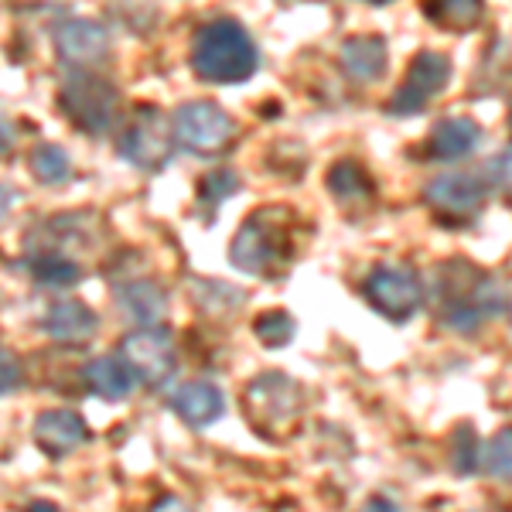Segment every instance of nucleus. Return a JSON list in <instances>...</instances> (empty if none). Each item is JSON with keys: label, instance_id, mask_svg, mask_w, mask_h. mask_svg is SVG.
I'll return each instance as SVG.
<instances>
[{"label": "nucleus", "instance_id": "bb28decb", "mask_svg": "<svg viewBox=\"0 0 512 512\" xmlns=\"http://www.w3.org/2000/svg\"><path fill=\"white\" fill-rule=\"evenodd\" d=\"M482 458H485V472L499 482H509V472H512V431L502 427L499 434L489 441V448H482Z\"/></svg>", "mask_w": 512, "mask_h": 512}, {"label": "nucleus", "instance_id": "4468645a", "mask_svg": "<svg viewBox=\"0 0 512 512\" xmlns=\"http://www.w3.org/2000/svg\"><path fill=\"white\" fill-rule=\"evenodd\" d=\"M338 62L342 72L359 86H373L386 76V65H390V48L379 35H355L338 48Z\"/></svg>", "mask_w": 512, "mask_h": 512}, {"label": "nucleus", "instance_id": "2f4dec72", "mask_svg": "<svg viewBox=\"0 0 512 512\" xmlns=\"http://www.w3.org/2000/svg\"><path fill=\"white\" fill-rule=\"evenodd\" d=\"M14 205H18V192H14V188H7V185H0V219H4Z\"/></svg>", "mask_w": 512, "mask_h": 512}, {"label": "nucleus", "instance_id": "c756f323", "mask_svg": "<svg viewBox=\"0 0 512 512\" xmlns=\"http://www.w3.org/2000/svg\"><path fill=\"white\" fill-rule=\"evenodd\" d=\"M151 512H195V509L185 499H178V495H164V499L154 502Z\"/></svg>", "mask_w": 512, "mask_h": 512}, {"label": "nucleus", "instance_id": "f8f14e48", "mask_svg": "<svg viewBox=\"0 0 512 512\" xmlns=\"http://www.w3.org/2000/svg\"><path fill=\"white\" fill-rule=\"evenodd\" d=\"M31 437H35V444L48 458H65V454H72L82 444L93 441V431H89V424L76 410L55 407V410H41L35 417Z\"/></svg>", "mask_w": 512, "mask_h": 512}, {"label": "nucleus", "instance_id": "0eeeda50", "mask_svg": "<svg viewBox=\"0 0 512 512\" xmlns=\"http://www.w3.org/2000/svg\"><path fill=\"white\" fill-rule=\"evenodd\" d=\"M362 294L373 304L383 318L390 321H410L424 304V284L410 267H390V263H379L362 280Z\"/></svg>", "mask_w": 512, "mask_h": 512}, {"label": "nucleus", "instance_id": "f257e3e1", "mask_svg": "<svg viewBox=\"0 0 512 512\" xmlns=\"http://www.w3.org/2000/svg\"><path fill=\"white\" fill-rule=\"evenodd\" d=\"M192 69L198 79L212 82V86L246 82L260 69V48L239 21L216 18L195 31Z\"/></svg>", "mask_w": 512, "mask_h": 512}, {"label": "nucleus", "instance_id": "b1692460", "mask_svg": "<svg viewBox=\"0 0 512 512\" xmlns=\"http://www.w3.org/2000/svg\"><path fill=\"white\" fill-rule=\"evenodd\" d=\"M253 332L260 338L263 349H284L297 335V321L287 315V311H263V315L253 321Z\"/></svg>", "mask_w": 512, "mask_h": 512}, {"label": "nucleus", "instance_id": "423d86ee", "mask_svg": "<svg viewBox=\"0 0 512 512\" xmlns=\"http://www.w3.org/2000/svg\"><path fill=\"white\" fill-rule=\"evenodd\" d=\"M120 362L127 366V373L134 383L144 390H164L171 383V376L178 373V349L168 328L161 325H144L134 328L120 342Z\"/></svg>", "mask_w": 512, "mask_h": 512}, {"label": "nucleus", "instance_id": "2eb2a0df", "mask_svg": "<svg viewBox=\"0 0 512 512\" xmlns=\"http://www.w3.org/2000/svg\"><path fill=\"white\" fill-rule=\"evenodd\" d=\"M171 410H175L188 427H212L222 414H226V396H222L216 383L192 379V383H185L175 390V396H171Z\"/></svg>", "mask_w": 512, "mask_h": 512}, {"label": "nucleus", "instance_id": "39448f33", "mask_svg": "<svg viewBox=\"0 0 512 512\" xmlns=\"http://www.w3.org/2000/svg\"><path fill=\"white\" fill-rule=\"evenodd\" d=\"M171 134L188 154L216 158V154L233 147V140L239 137V123L233 120V113H226L212 99H192V103H181L175 110Z\"/></svg>", "mask_w": 512, "mask_h": 512}, {"label": "nucleus", "instance_id": "7c9ffc66", "mask_svg": "<svg viewBox=\"0 0 512 512\" xmlns=\"http://www.w3.org/2000/svg\"><path fill=\"white\" fill-rule=\"evenodd\" d=\"M362 512H403L400 502H393L390 495H373V499L362 506Z\"/></svg>", "mask_w": 512, "mask_h": 512}, {"label": "nucleus", "instance_id": "ddd939ff", "mask_svg": "<svg viewBox=\"0 0 512 512\" xmlns=\"http://www.w3.org/2000/svg\"><path fill=\"white\" fill-rule=\"evenodd\" d=\"M41 328H45V335L52 338L55 345H62V349H86L99 335V315L86 301L69 297V301H55L52 308L45 311Z\"/></svg>", "mask_w": 512, "mask_h": 512}, {"label": "nucleus", "instance_id": "72a5a7b5", "mask_svg": "<svg viewBox=\"0 0 512 512\" xmlns=\"http://www.w3.org/2000/svg\"><path fill=\"white\" fill-rule=\"evenodd\" d=\"M366 4H393V0H366Z\"/></svg>", "mask_w": 512, "mask_h": 512}, {"label": "nucleus", "instance_id": "9b49d317", "mask_svg": "<svg viewBox=\"0 0 512 512\" xmlns=\"http://www.w3.org/2000/svg\"><path fill=\"white\" fill-rule=\"evenodd\" d=\"M55 52L69 65V72H89L110 55V31L99 21L72 18L55 28Z\"/></svg>", "mask_w": 512, "mask_h": 512}, {"label": "nucleus", "instance_id": "c85d7f7f", "mask_svg": "<svg viewBox=\"0 0 512 512\" xmlns=\"http://www.w3.org/2000/svg\"><path fill=\"white\" fill-rule=\"evenodd\" d=\"M509 161H512L509 147H502V151L489 161V181L499 188L502 198H509Z\"/></svg>", "mask_w": 512, "mask_h": 512}, {"label": "nucleus", "instance_id": "20e7f679", "mask_svg": "<svg viewBox=\"0 0 512 512\" xmlns=\"http://www.w3.org/2000/svg\"><path fill=\"white\" fill-rule=\"evenodd\" d=\"M59 106L72 127L89 137H103L120 120V89L93 72H69L59 89Z\"/></svg>", "mask_w": 512, "mask_h": 512}, {"label": "nucleus", "instance_id": "4be33fe9", "mask_svg": "<svg viewBox=\"0 0 512 512\" xmlns=\"http://www.w3.org/2000/svg\"><path fill=\"white\" fill-rule=\"evenodd\" d=\"M31 175H35L41 185H65V181L72 178V161L69 154L62 151V147L55 144H41L31 151Z\"/></svg>", "mask_w": 512, "mask_h": 512}, {"label": "nucleus", "instance_id": "1a4fd4ad", "mask_svg": "<svg viewBox=\"0 0 512 512\" xmlns=\"http://www.w3.org/2000/svg\"><path fill=\"white\" fill-rule=\"evenodd\" d=\"M120 158L140 171H161L171 161V120L154 106L140 110L120 137Z\"/></svg>", "mask_w": 512, "mask_h": 512}, {"label": "nucleus", "instance_id": "f3484780", "mask_svg": "<svg viewBox=\"0 0 512 512\" xmlns=\"http://www.w3.org/2000/svg\"><path fill=\"white\" fill-rule=\"evenodd\" d=\"M117 304L123 308V315L130 321L144 325H158L168 311V291L158 284V280H127V284L117 287Z\"/></svg>", "mask_w": 512, "mask_h": 512}, {"label": "nucleus", "instance_id": "5701e85b", "mask_svg": "<svg viewBox=\"0 0 512 512\" xmlns=\"http://www.w3.org/2000/svg\"><path fill=\"white\" fill-rule=\"evenodd\" d=\"M468 301L475 304V311L482 318H506L509 311V284L502 277H482L478 284H472Z\"/></svg>", "mask_w": 512, "mask_h": 512}, {"label": "nucleus", "instance_id": "9d476101", "mask_svg": "<svg viewBox=\"0 0 512 512\" xmlns=\"http://www.w3.org/2000/svg\"><path fill=\"white\" fill-rule=\"evenodd\" d=\"M485 195H489V185L485 178L468 175V171H451V175H437L431 185H427V205L437 212L441 219L451 222H465L475 219L485 205Z\"/></svg>", "mask_w": 512, "mask_h": 512}, {"label": "nucleus", "instance_id": "f03ea898", "mask_svg": "<svg viewBox=\"0 0 512 512\" xmlns=\"http://www.w3.org/2000/svg\"><path fill=\"white\" fill-rule=\"evenodd\" d=\"M287 212L260 209L239 226V233L229 246V260L236 270L250 277H274L287 260H291V229H287Z\"/></svg>", "mask_w": 512, "mask_h": 512}, {"label": "nucleus", "instance_id": "6e6552de", "mask_svg": "<svg viewBox=\"0 0 512 512\" xmlns=\"http://www.w3.org/2000/svg\"><path fill=\"white\" fill-rule=\"evenodd\" d=\"M451 59L441 52H417L414 62L407 69V79L400 82V89L390 96L386 110L396 113V117H410V113L427 110V103L444 93L451 86Z\"/></svg>", "mask_w": 512, "mask_h": 512}, {"label": "nucleus", "instance_id": "6ab92c4d", "mask_svg": "<svg viewBox=\"0 0 512 512\" xmlns=\"http://www.w3.org/2000/svg\"><path fill=\"white\" fill-rule=\"evenodd\" d=\"M28 274L35 284L48 287V291H69V287H76L82 280V267L59 250H45L28 260Z\"/></svg>", "mask_w": 512, "mask_h": 512}, {"label": "nucleus", "instance_id": "412c9836", "mask_svg": "<svg viewBox=\"0 0 512 512\" xmlns=\"http://www.w3.org/2000/svg\"><path fill=\"white\" fill-rule=\"evenodd\" d=\"M424 11L444 31H472L485 18L482 0H427Z\"/></svg>", "mask_w": 512, "mask_h": 512}, {"label": "nucleus", "instance_id": "7ed1b4c3", "mask_svg": "<svg viewBox=\"0 0 512 512\" xmlns=\"http://www.w3.org/2000/svg\"><path fill=\"white\" fill-rule=\"evenodd\" d=\"M304 390L287 373H263L246 386V417L270 441H284L301 427Z\"/></svg>", "mask_w": 512, "mask_h": 512}, {"label": "nucleus", "instance_id": "aec40b11", "mask_svg": "<svg viewBox=\"0 0 512 512\" xmlns=\"http://www.w3.org/2000/svg\"><path fill=\"white\" fill-rule=\"evenodd\" d=\"M328 192H332L338 202L352 205V202H369L376 188H373L369 171L362 168L359 161L345 158V161H335L332 168H328Z\"/></svg>", "mask_w": 512, "mask_h": 512}, {"label": "nucleus", "instance_id": "a878e982", "mask_svg": "<svg viewBox=\"0 0 512 512\" xmlns=\"http://www.w3.org/2000/svg\"><path fill=\"white\" fill-rule=\"evenodd\" d=\"M239 192V178L236 171H209L202 181H198V202L209 205V209H219L226 198H233Z\"/></svg>", "mask_w": 512, "mask_h": 512}, {"label": "nucleus", "instance_id": "a211bd4d", "mask_svg": "<svg viewBox=\"0 0 512 512\" xmlns=\"http://www.w3.org/2000/svg\"><path fill=\"white\" fill-rule=\"evenodd\" d=\"M82 379H86V386L99 400L110 403H123L130 396V386H134L120 355H96V359H89V366L82 369Z\"/></svg>", "mask_w": 512, "mask_h": 512}, {"label": "nucleus", "instance_id": "393cba45", "mask_svg": "<svg viewBox=\"0 0 512 512\" xmlns=\"http://www.w3.org/2000/svg\"><path fill=\"white\" fill-rule=\"evenodd\" d=\"M478 461H482V448H478L475 427L461 424L458 431H454V437H451V465H454V472H458L461 478L475 475Z\"/></svg>", "mask_w": 512, "mask_h": 512}, {"label": "nucleus", "instance_id": "473e14b6", "mask_svg": "<svg viewBox=\"0 0 512 512\" xmlns=\"http://www.w3.org/2000/svg\"><path fill=\"white\" fill-rule=\"evenodd\" d=\"M24 512H59V506H55V502H48V499H35Z\"/></svg>", "mask_w": 512, "mask_h": 512}, {"label": "nucleus", "instance_id": "cd10ccee", "mask_svg": "<svg viewBox=\"0 0 512 512\" xmlns=\"http://www.w3.org/2000/svg\"><path fill=\"white\" fill-rule=\"evenodd\" d=\"M24 386V362L7 345H0V396H11Z\"/></svg>", "mask_w": 512, "mask_h": 512}, {"label": "nucleus", "instance_id": "dca6fc26", "mask_svg": "<svg viewBox=\"0 0 512 512\" xmlns=\"http://www.w3.org/2000/svg\"><path fill=\"white\" fill-rule=\"evenodd\" d=\"M478 140H482V127L468 117H444L441 123H434L431 137H427V154L434 161H461L468 154H475Z\"/></svg>", "mask_w": 512, "mask_h": 512}]
</instances>
